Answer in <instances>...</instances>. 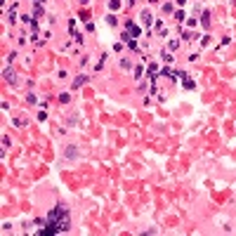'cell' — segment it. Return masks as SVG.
<instances>
[{"label":"cell","mask_w":236,"mask_h":236,"mask_svg":"<svg viewBox=\"0 0 236 236\" xmlns=\"http://www.w3.org/2000/svg\"><path fill=\"white\" fill-rule=\"evenodd\" d=\"M45 224H47V227L38 232L40 236H45V234L52 236V234H64V232H68V224H71V220H68V210H66V208H62V205L52 208L50 215H47V222H45Z\"/></svg>","instance_id":"6da1fadb"},{"label":"cell","mask_w":236,"mask_h":236,"mask_svg":"<svg viewBox=\"0 0 236 236\" xmlns=\"http://www.w3.org/2000/svg\"><path fill=\"white\" fill-rule=\"evenodd\" d=\"M125 26H128V33H130V38H137V35L142 33V29H137V26L132 24V21H128Z\"/></svg>","instance_id":"7a4b0ae2"},{"label":"cell","mask_w":236,"mask_h":236,"mask_svg":"<svg viewBox=\"0 0 236 236\" xmlns=\"http://www.w3.org/2000/svg\"><path fill=\"white\" fill-rule=\"evenodd\" d=\"M2 76H5V80H7V83H17V78H14V73H12V71H5Z\"/></svg>","instance_id":"3957f363"},{"label":"cell","mask_w":236,"mask_h":236,"mask_svg":"<svg viewBox=\"0 0 236 236\" xmlns=\"http://www.w3.org/2000/svg\"><path fill=\"white\" fill-rule=\"evenodd\" d=\"M66 156H68V158H76V156H78L76 146H68V149H66Z\"/></svg>","instance_id":"277c9868"},{"label":"cell","mask_w":236,"mask_h":236,"mask_svg":"<svg viewBox=\"0 0 236 236\" xmlns=\"http://www.w3.org/2000/svg\"><path fill=\"white\" fill-rule=\"evenodd\" d=\"M142 21L149 26V24H151V14H149V12H142Z\"/></svg>","instance_id":"5b68a950"},{"label":"cell","mask_w":236,"mask_h":236,"mask_svg":"<svg viewBox=\"0 0 236 236\" xmlns=\"http://www.w3.org/2000/svg\"><path fill=\"white\" fill-rule=\"evenodd\" d=\"M83 83H85V76H78V78H76V80H73V87H80V85H83Z\"/></svg>","instance_id":"8992f818"},{"label":"cell","mask_w":236,"mask_h":236,"mask_svg":"<svg viewBox=\"0 0 236 236\" xmlns=\"http://www.w3.org/2000/svg\"><path fill=\"white\" fill-rule=\"evenodd\" d=\"M109 7H111V10H121V0H111Z\"/></svg>","instance_id":"52a82bcc"},{"label":"cell","mask_w":236,"mask_h":236,"mask_svg":"<svg viewBox=\"0 0 236 236\" xmlns=\"http://www.w3.org/2000/svg\"><path fill=\"white\" fill-rule=\"evenodd\" d=\"M80 2H87V0H80Z\"/></svg>","instance_id":"ba28073f"}]
</instances>
